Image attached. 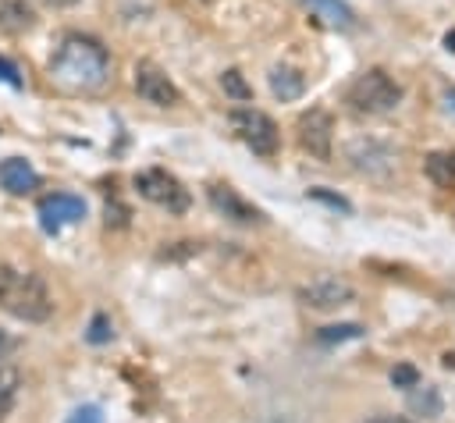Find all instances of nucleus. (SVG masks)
<instances>
[{
	"instance_id": "obj_1",
	"label": "nucleus",
	"mask_w": 455,
	"mask_h": 423,
	"mask_svg": "<svg viewBox=\"0 0 455 423\" xmlns=\"http://www.w3.org/2000/svg\"><path fill=\"white\" fill-rule=\"evenodd\" d=\"M110 53L89 32H64L50 53L46 75L64 92H100L110 82Z\"/></svg>"
},
{
	"instance_id": "obj_2",
	"label": "nucleus",
	"mask_w": 455,
	"mask_h": 423,
	"mask_svg": "<svg viewBox=\"0 0 455 423\" xmlns=\"http://www.w3.org/2000/svg\"><path fill=\"white\" fill-rule=\"evenodd\" d=\"M0 309L21 323H46L53 313V299L39 274L0 263Z\"/></svg>"
},
{
	"instance_id": "obj_3",
	"label": "nucleus",
	"mask_w": 455,
	"mask_h": 423,
	"mask_svg": "<svg viewBox=\"0 0 455 423\" xmlns=\"http://www.w3.org/2000/svg\"><path fill=\"white\" fill-rule=\"evenodd\" d=\"M345 100L355 114H391L402 103V85L384 68H370L348 85Z\"/></svg>"
},
{
	"instance_id": "obj_4",
	"label": "nucleus",
	"mask_w": 455,
	"mask_h": 423,
	"mask_svg": "<svg viewBox=\"0 0 455 423\" xmlns=\"http://www.w3.org/2000/svg\"><path fill=\"white\" fill-rule=\"evenodd\" d=\"M228 121H231L235 135H238L256 156L270 160V156L277 153V146H281V128L274 124L270 114H263V110H256V107H235V110L228 114Z\"/></svg>"
},
{
	"instance_id": "obj_5",
	"label": "nucleus",
	"mask_w": 455,
	"mask_h": 423,
	"mask_svg": "<svg viewBox=\"0 0 455 423\" xmlns=\"http://www.w3.org/2000/svg\"><path fill=\"white\" fill-rule=\"evenodd\" d=\"M135 192L153 203V206H164L167 213H185L188 210V188L164 167H146L135 174Z\"/></svg>"
},
{
	"instance_id": "obj_6",
	"label": "nucleus",
	"mask_w": 455,
	"mask_h": 423,
	"mask_svg": "<svg viewBox=\"0 0 455 423\" xmlns=\"http://www.w3.org/2000/svg\"><path fill=\"white\" fill-rule=\"evenodd\" d=\"M36 217H39V227L46 235H60L68 224L85 217V199L75 196V192H50V196L39 199Z\"/></svg>"
},
{
	"instance_id": "obj_7",
	"label": "nucleus",
	"mask_w": 455,
	"mask_h": 423,
	"mask_svg": "<svg viewBox=\"0 0 455 423\" xmlns=\"http://www.w3.org/2000/svg\"><path fill=\"white\" fill-rule=\"evenodd\" d=\"M135 92H139V100H146L153 107H178L181 103V89L153 60H139L135 64Z\"/></svg>"
},
{
	"instance_id": "obj_8",
	"label": "nucleus",
	"mask_w": 455,
	"mask_h": 423,
	"mask_svg": "<svg viewBox=\"0 0 455 423\" xmlns=\"http://www.w3.org/2000/svg\"><path fill=\"white\" fill-rule=\"evenodd\" d=\"M299 142H302V149H306L309 156H316V160H331L334 117H331L327 110H320V107L306 110V114L299 117Z\"/></svg>"
},
{
	"instance_id": "obj_9",
	"label": "nucleus",
	"mask_w": 455,
	"mask_h": 423,
	"mask_svg": "<svg viewBox=\"0 0 455 423\" xmlns=\"http://www.w3.org/2000/svg\"><path fill=\"white\" fill-rule=\"evenodd\" d=\"M352 299H355V291L341 277H316V281L299 288V302L309 306V309H341Z\"/></svg>"
},
{
	"instance_id": "obj_10",
	"label": "nucleus",
	"mask_w": 455,
	"mask_h": 423,
	"mask_svg": "<svg viewBox=\"0 0 455 423\" xmlns=\"http://www.w3.org/2000/svg\"><path fill=\"white\" fill-rule=\"evenodd\" d=\"M206 199H210V206H213L220 217L235 220V224H263V220H267V213H263L259 206H252L249 199H242L231 185H210V188H206Z\"/></svg>"
},
{
	"instance_id": "obj_11",
	"label": "nucleus",
	"mask_w": 455,
	"mask_h": 423,
	"mask_svg": "<svg viewBox=\"0 0 455 423\" xmlns=\"http://www.w3.org/2000/svg\"><path fill=\"white\" fill-rule=\"evenodd\" d=\"M0 188L11 196H28L39 188V171L25 156H7L0 160Z\"/></svg>"
},
{
	"instance_id": "obj_12",
	"label": "nucleus",
	"mask_w": 455,
	"mask_h": 423,
	"mask_svg": "<svg viewBox=\"0 0 455 423\" xmlns=\"http://www.w3.org/2000/svg\"><path fill=\"white\" fill-rule=\"evenodd\" d=\"M302 7H306L323 28H334V32L355 28V11H352L345 0H302Z\"/></svg>"
},
{
	"instance_id": "obj_13",
	"label": "nucleus",
	"mask_w": 455,
	"mask_h": 423,
	"mask_svg": "<svg viewBox=\"0 0 455 423\" xmlns=\"http://www.w3.org/2000/svg\"><path fill=\"white\" fill-rule=\"evenodd\" d=\"M28 28H36V7L28 0H0V32L25 36Z\"/></svg>"
},
{
	"instance_id": "obj_14",
	"label": "nucleus",
	"mask_w": 455,
	"mask_h": 423,
	"mask_svg": "<svg viewBox=\"0 0 455 423\" xmlns=\"http://www.w3.org/2000/svg\"><path fill=\"white\" fill-rule=\"evenodd\" d=\"M267 82H270V92H274L281 103H295V100H302V92H306V75L295 71V68H288V64L270 68Z\"/></svg>"
},
{
	"instance_id": "obj_15",
	"label": "nucleus",
	"mask_w": 455,
	"mask_h": 423,
	"mask_svg": "<svg viewBox=\"0 0 455 423\" xmlns=\"http://www.w3.org/2000/svg\"><path fill=\"white\" fill-rule=\"evenodd\" d=\"M405 391H409V409H412L416 416H427V419L441 416L444 402H441V391H437L434 384H423V380H416V384H412V387H405Z\"/></svg>"
},
{
	"instance_id": "obj_16",
	"label": "nucleus",
	"mask_w": 455,
	"mask_h": 423,
	"mask_svg": "<svg viewBox=\"0 0 455 423\" xmlns=\"http://www.w3.org/2000/svg\"><path fill=\"white\" fill-rule=\"evenodd\" d=\"M427 178L441 188L455 185V153H430L427 156Z\"/></svg>"
},
{
	"instance_id": "obj_17",
	"label": "nucleus",
	"mask_w": 455,
	"mask_h": 423,
	"mask_svg": "<svg viewBox=\"0 0 455 423\" xmlns=\"http://www.w3.org/2000/svg\"><path fill=\"white\" fill-rule=\"evenodd\" d=\"M220 89H224V96H231L235 103H249V100H252V85L245 82V75H242L238 68L220 71Z\"/></svg>"
},
{
	"instance_id": "obj_18",
	"label": "nucleus",
	"mask_w": 455,
	"mask_h": 423,
	"mask_svg": "<svg viewBox=\"0 0 455 423\" xmlns=\"http://www.w3.org/2000/svg\"><path fill=\"white\" fill-rule=\"evenodd\" d=\"M363 323H331V327H320L316 331V341L320 345H341V341H355L363 338Z\"/></svg>"
},
{
	"instance_id": "obj_19",
	"label": "nucleus",
	"mask_w": 455,
	"mask_h": 423,
	"mask_svg": "<svg viewBox=\"0 0 455 423\" xmlns=\"http://www.w3.org/2000/svg\"><path fill=\"white\" fill-rule=\"evenodd\" d=\"M85 341H89V345H107V341H114V323H110L107 313H96V316L89 320V327H85Z\"/></svg>"
},
{
	"instance_id": "obj_20",
	"label": "nucleus",
	"mask_w": 455,
	"mask_h": 423,
	"mask_svg": "<svg viewBox=\"0 0 455 423\" xmlns=\"http://www.w3.org/2000/svg\"><path fill=\"white\" fill-rule=\"evenodd\" d=\"M14 391H18V377H14L11 370H4V366H0V416L11 409V402H14Z\"/></svg>"
},
{
	"instance_id": "obj_21",
	"label": "nucleus",
	"mask_w": 455,
	"mask_h": 423,
	"mask_svg": "<svg viewBox=\"0 0 455 423\" xmlns=\"http://www.w3.org/2000/svg\"><path fill=\"white\" fill-rule=\"evenodd\" d=\"M306 196H309V199H316V203H327L331 210H341V213H352V203H348L345 196H334V192H327V188H309Z\"/></svg>"
},
{
	"instance_id": "obj_22",
	"label": "nucleus",
	"mask_w": 455,
	"mask_h": 423,
	"mask_svg": "<svg viewBox=\"0 0 455 423\" xmlns=\"http://www.w3.org/2000/svg\"><path fill=\"white\" fill-rule=\"evenodd\" d=\"M416 380H419V373H416V366H409V363H402V366L391 370V384H395V387H412Z\"/></svg>"
},
{
	"instance_id": "obj_23",
	"label": "nucleus",
	"mask_w": 455,
	"mask_h": 423,
	"mask_svg": "<svg viewBox=\"0 0 455 423\" xmlns=\"http://www.w3.org/2000/svg\"><path fill=\"white\" fill-rule=\"evenodd\" d=\"M68 423H103V409L100 405H78L68 416Z\"/></svg>"
},
{
	"instance_id": "obj_24",
	"label": "nucleus",
	"mask_w": 455,
	"mask_h": 423,
	"mask_svg": "<svg viewBox=\"0 0 455 423\" xmlns=\"http://www.w3.org/2000/svg\"><path fill=\"white\" fill-rule=\"evenodd\" d=\"M0 82H4V85H11V89H21V85H25L21 71H18V68H14L7 57H0Z\"/></svg>"
},
{
	"instance_id": "obj_25",
	"label": "nucleus",
	"mask_w": 455,
	"mask_h": 423,
	"mask_svg": "<svg viewBox=\"0 0 455 423\" xmlns=\"http://www.w3.org/2000/svg\"><path fill=\"white\" fill-rule=\"evenodd\" d=\"M107 224L124 227V224H128V206H121V203H107Z\"/></svg>"
},
{
	"instance_id": "obj_26",
	"label": "nucleus",
	"mask_w": 455,
	"mask_h": 423,
	"mask_svg": "<svg viewBox=\"0 0 455 423\" xmlns=\"http://www.w3.org/2000/svg\"><path fill=\"white\" fill-rule=\"evenodd\" d=\"M366 423H412V419H405V416H373Z\"/></svg>"
},
{
	"instance_id": "obj_27",
	"label": "nucleus",
	"mask_w": 455,
	"mask_h": 423,
	"mask_svg": "<svg viewBox=\"0 0 455 423\" xmlns=\"http://www.w3.org/2000/svg\"><path fill=\"white\" fill-rule=\"evenodd\" d=\"M43 4H46V7H75L78 0H43Z\"/></svg>"
},
{
	"instance_id": "obj_28",
	"label": "nucleus",
	"mask_w": 455,
	"mask_h": 423,
	"mask_svg": "<svg viewBox=\"0 0 455 423\" xmlns=\"http://www.w3.org/2000/svg\"><path fill=\"white\" fill-rule=\"evenodd\" d=\"M444 50H448V53H455V28L444 36Z\"/></svg>"
},
{
	"instance_id": "obj_29",
	"label": "nucleus",
	"mask_w": 455,
	"mask_h": 423,
	"mask_svg": "<svg viewBox=\"0 0 455 423\" xmlns=\"http://www.w3.org/2000/svg\"><path fill=\"white\" fill-rule=\"evenodd\" d=\"M274 423H284V419H274Z\"/></svg>"
}]
</instances>
